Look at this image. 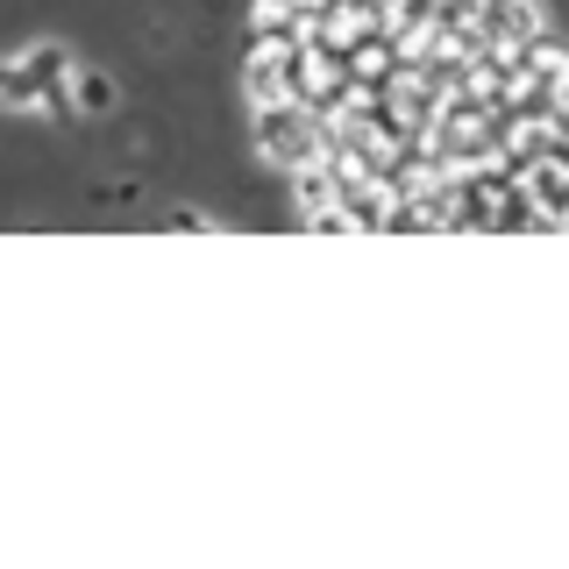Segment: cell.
Returning a JSON list of instances; mask_svg holds the SVG:
<instances>
[{"label": "cell", "instance_id": "obj_1", "mask_svg": "<svg viewBox=\"0 0 569 569\" xmlns=\"http://www.w3.org/2000/svg\"><path fill=\"white\" fill-rule=\"evenodd\" d=\"M249 142H257V157L271 171H307L320 164V129H313V114L299 100H271V107H257V121H249Z\"/></svg>", "mask_w": 569, "mask_h": 569}, {"label": "cell", "instance_id": "obj_2", "mask_svg": "<svg viewBox=\"0 0 569 569\" xmlns=\"http://www.w3.org/2000/svg\"><path fill=\"white\" fill-rule=\"evenodd\" d=\"M477 29L491 43H533L541 36V8L533 0H477Z\"/></svg>", "mask_w": 569, "mask_h": 569}, {"label": "cell", "instance_id": "obj_3", "mask_svg": "<svg viewBox=\"0 0 569 569\" xmlns=\"http://www.w3.org/2000/svg\"><path fill=\"white\" fill-rule=\"evenodd\" d=\"M249 36H257L263 50H292V43H307L299 0H257V8H249Z\"/></svg>", "mask_w": 569, "mask_h": 569}, {"label": "cell", "instance_id": "obj_4", "mask_svg": "<svg viewBox=\"0 0 569 569\" xmlns=\"http://www.w3.org/2000/svg\"><path fill=\"white\" fill-rule=\"evenodd\" d=\"M22 71L36 79V93H71V71H79V58H71L64 43H29L22 50Z\"/></svg>", "mask_w": 569, "mask_h": 569}, {"label": "cell", "instance_id": "obj_5", "mask_svg": "<svg viewBox=\"0 0 569 569\" xmlns=\"http://www.w3.org/2000/svg\"><path fill=\"white\" fill-rule=\"evenodd\" d=\"M527 192H533V207H541L548 228L569 221V164H533L527 171Z\"/></svg>", "mask_w": 569, "mask_h": 569}, {"label": "cell", "instance_id": "obj_6", "mask_svg": "<svg viewBox=\"0 0 569 569\" xmlns=\"http://www.w3.org/2000/svg\"><path fill=\"white\" fill-rule=\"evenodd\" d=\"M533 228H548V221H541V207H533V192H527V178H520V186L498 192V207H491V236H533Z\"/></svg>", "mask_w": 569, "mask_h": 569}, {"label": "cell", "instance_id": "obj_7", "mask_svg": "<svg viewBox=\"0 0 569 569\" xmlns=\"http://www.w3.org/2000/svg\"><path fill=\"white\" fill-rule=\"evenodd\" d=\"M242 93H249V107H271V100H292L284 93V64H278V50H249V71H242Z\"/></svg>", "mask_w": 569, "mask_h": 569}, {"label": "cell", "instance_id": "obj_8", "mask_svg": "<svg viewBox=\"0 0 569 569\" xmlns=\"http://www.w3.org/2000/svg\"><path fill=\"white\" fill-rule=\"evenodd\" d=\"M292 200H299V221H307V213H320V207H335V178H328V164L292 171Z\"/></svg>", "mask_w": 569, "mask_h": 569}, {"label": "cell", "instance_id": "obj_9", "mask_svg": "<svg viewBox=\"0 0 569 569\" xmlns=\"http://www.w3.org/2000/svg\"><path fill=\"white\" fill-rule=\"evenodd\" d=\"M71 100H79V114H107L114 107V79L107 71H71Z\"/></svg>", "mask_w": 569, "mask_h": 569}, {"label": "cell", "instance_id": "obj_10", "mask_svg": "<svg viewBox=\"0 0 569 569\" xmlns=\"http://www.w3.org/2000/svg\"><path fill=\"white\" fill-rule=\"evenodd\" d=\"M470 22H477V0H435V29H427V36L456 43V29H470Z\"/></svg>", "mask_w": 569, "mask_h": 569}, {"label": "cell", "instance_id": "obj_11", "mask_svg": "<svg viewBox=\"0 0 569 569\" xmlns=\"http://www.w3.org/2000/svg\"><path fill=\"white\" fill-rule=\"evenodd\" d=\"M0 100H8V107H36V100H43V93H36V79L22 71V58L0 64Z\"/></svg>", "mask_w": 569, "mask_h": 569}, {"label": "cell", "instance_id": "obj_12", "mask_svg": "<svg viewBox=\"0 0 569 569\" xmlns=\"http://www.w3.org/2000/svg\"><path fill=\"white\" fill-rule=\"evenodd\" d=\"M391 8H399V0H342V14H349L356 29H363V22H385L391 29Z\"/></svg>", "mask_w": 569, "mask_h": 569}, {"label": "cell", "instance_id": "obj_13", "mask_svg": "<svg viewBox=\"0 0 569 569\" xmlns=\"http://www.w3.org/2000/svg\"><path fill=\"white\" fill-rule=\"evenodd\" d=\"M548 164H569V107L548 114Z\"/></svg>", "mask_w": 569, "mask_h": 569}, {"label": "cell", "instance_id": "obj_14", "mask_svg": "<svg viewBox=\"0 0 569 569\" xmlns=\"http://www.w3.org/2000/svg\"><path fill=\"white\" fill-rule=\"evenodd\" d=\"M164 228H186V236H200L207 213H200V207H171V213H164Z\"/></svg>", "mask_w": 569, "mask_h": 569}]
</instances>
